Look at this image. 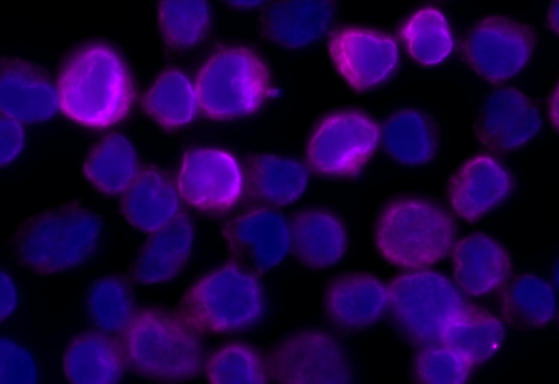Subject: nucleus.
I'll return each mask as SVG.
<instances>
[{
    "label": "nucleus",
    "instance_id": "1",
    "mask_svg": "<svg viewBox=\"0 0 559 384\" xmlns=\"http://www.w3.org/2000/svg\"><path fill=\"white\" fill-rule=\"evenodd\" d=\"M109 229L105 217L80 204H64L21 224L8 245L24 269L43 276L88 268L105 253Z\"/></svg>",
    "mask_w": 559,
    "mask_h": 384
},
{
    "label": "nucleus",
    "instance_id": "2",
    "mask_svg": "<svg viewBox=\"0 0 559 384\" xmlns=\"http://www.w3.org/2000/svg\"><path fill=\"white\" fill-rule=\"evenodd\" d=\"M59 106L72 121L95 129L110 127L127 117L134 85L120 53L103 41L75 49L58 79Z\"/></svg>",
    "mask_w": 559,
    "mask_h": 384
},
{
    "label": "nucleus",
    "instance_id": "3",
    "mask_svg": "<svg viewBox=\"0 0 559 384\" xmlns=\"http://www.w3.org/2000/svg\"><path fill=\"white\" fill-rule=\"evenodd\" d=\"M456 223L440 202L412 194L391 197L373 221L380 255L400 268L417 269L441 262L456 241Z\"/></svg>",
    "mask_w": 559,
    "mask_h": 384
},
{
    "label": "nucleus",
    "instance_id": "4",
    "mask_svg": "<svg viewBox=\"0 0 559 384\" xmlns=\"http://www.w3.org/2000/svg\"><path fill=\"white\" fill-rule=\"evenodd\" d=\"M267 308V290L260 274L236 262L193 283L182 297L180 312L198 331L233 334L260 324Z\"/></svg>",
    "mask_w": 559,
    "mask_h": 384
},
{
    "label": "nucleus",
    "instance_id": "5",
    "mask_svg": "<svg viewBox=\"0 0 559 384\" xmlns=\"http://www.w3.org/2000/svg\"><path fill=\"white\" fill-rule=\"evenodd\" d=\"M195 329L182 315L144 309L123 332L127 367L157 381H183L203 367V346Z\"/></svg>",
    "mask_w": 559,
    "mask_h": 384
},
{
    "label": "nucleus",
    "instance_id": "6",
    "mask_svg": "<svg viewBox=\"0 0 559 384\" xmlns=\"http://www.w3.org/2000/svg\"><path fill=\"white\" fill-rule=\"evenodd\" d=\"M195 92L203 113L214 120H234L257 112L272 93L264 59L242 45L223 46L201 67Z\"/></svg>",
    "mask_w": 559,
    "mask_h": 384
},
{
    "label": "nucleus",
    "instance_id": "7",
    "mask_svg": "<svg viewBox=\"0 0 559 384\" xmlns=\"http://www.w3.org/2000/svg\"><path fill=\"white\" fill-rule=\"evenodd\" d=\"M525 190L526 180L515 159L490 151L466 157L445 183L452 213L475 225H487L509 214Z\"/></svg>",
    "mask_w": 559,
    "mask_h": 384
},
{
    "label": "nucleus",
    "instance_id": "8",
    "mask_svg": "<svg viewBox=\"0 0 559 384\" xmlns=\"http://www.w3.org/2000/svg\"><path fill=\"white\" fill-rule=\"evenodd\" d=\"M467 304L455 280L437 271L405 272L389 285L392 322L416 345L440 343L444 328Z\"/></svg>",
    "mask_w": 559,
    "mask_h": 384
},
{
    "label": "nucleus",
    "instance_id": "9",
    "mask_svg": "<svg viewBox=\"0 0 559 384\" xmlns=\"http://www.w3.org/2000/svg\"><path fill=\"white\" fill-rule=\"evenodd\" d=\"M537 47L536 31L528 22L496 12L481 16L467 29L462 53L475 75L502 85L527 72Z\"/></svg>",
    "mask_w": 559,
    "mask_h": 384
},
{
    "label": "nucleus",
    "instance_id": "10",
    "mask_svg": "<svg viewBox=\"0 0 559 384\" xmlns=\"http://www.w3.org/2000/svg\"><path fill=\"white\" fill-rule=\"evenodd\" d=\"M474 131L487 151L515 158L543 145L550 123L547 112L527 92L499 85L478 103Z\"/></svg>",
    "mask_w": 559,
    "mask_h": 384
},
{
    "label": "nucleus",
    "instance_id": "11",
    "mask_svg": "<svg viewBox=\"0 0 559 384\" xmlns=\"http://www.w3.org/2000/svg\"><path fill=\"white\" fill-rule=\"evenodd\" d=\"M379 140V127L366 112L357 109L333 111L311 130L306 143V159L309 167L323 177L353 178L369 163Z\"/></svg>",
    "mask_w": 559,
    "mask_h": 384
},
{
    "label": "nucleus",
    "instance_id": "12",
    "mask_svg": "<svg viewBox=\"0 0 559 384\" xmlns=\"http://www.w3.org/2000/svg\"><path fill=\"white\" fill-rule=\"evenodd\" d=\"M270 376L278 383H350L353 357L332 333L302 328L285 335L271 349Z\"/></svg>",
    "mask_w": 559,
    "mask_h": 384
},
{
    "label": "nucleus",
    "instance_id": "13",
    "mask_svg": "<svg viewBox=\"0 0 559 384\" xmlns=\"http://www.w3.org/2000/svg\"><path fill=\"white\" fill-rule=\"evenodd\" d=\"M329 49L341 77L360 93L389 83L401 62L396 41L386 33L365 26L345 25L334 31Z\"/></svg>",
    "mask_w": 559,
    "mask_h": 384
},
{
    "label": "nucleus",
    "instance_id": "14",
    "mask_svg": "<svg viewBox=\"0 0 559 384\" xmlns=\"http://www.w3.org/2000/svg\"><path fill=\"white\" fill-rule=\"evenodd\" d=\"M384 153L406 170L428 171L444 158L448 137L439 115L424 105L408 104L390 111L380 128Z\"/></svg>",
    "mask_w": 559,
    "mask_h": 384
},
{
    "label": "nucleus",
    "instance_id": "15",
    "mask_svg": "<svg viewBox=\"0 0 559 384\" xmlns=\"http://www.w3.org/2000/svg\"><path fill=\"white\" fill-rule=\"evenodd\" d=\"M245 185L243 171L229 152L198 147L185 153L178 175V191L192 207L224 213L238 203Z\"/></svg>",
    "mask_w": 559,
    "mask_h": 384
},
{
    "label": "nucleus",
    "instance_id": "16",
    "mask_svg": "<svg viewBox=\"0 0 559 384\" xmlns=\"http://www.w3.org/2000/svg\"><path fill=\"white\" fill-rule=\"evenodd\" d=\"M341 13V0H271L261 16V32L273 48L300 53L332 35Z\"/></svg>",
    "mask_w": 559,
    "mask_h": 384
},
{
    "label": "nucleus",
    "instance_id": "17",
    "mask_svg": "<svg viewBox=\"0 0 559 384\" xmlns=\"http://www.w3.org/2000/svg\"><path fill=\"white\" fill-rule=\"evenodd\" d=\"M222 236L236 262L260 275L280 267L292 250L290 223L269 207L235 216Z\"/></svg>",
    "mask_w": 559,
    "mask_h": 384
},
{
    "label": "nucleus",
    "instance_id": "18",
    "mask_svg": "<svg viewBox=\"0 0 559 384\" xmlns=\"http://www.w3.org/2000/svg\"><path fill=\"white\" fill-rule=\"evenodd\" d=\"M451 260L455 283L474 298L499 291L514 272L508 243L488 229H475L456 239Z\"/></svg>",
    "mask_w": 559,
    "mask_h": 384
},
{
    "label": "nucleus",
    "instance_id": "19",
    "mask_svg": "<svg viewBox=\"0 0 559 384\" xmlns=\"http://www.w3.org/2000/svg\"><path fill=\"white\" fill-rule=\"evenodd\" d=\"M292 251L302 267L330 272L344 264L352 232L344 217L326 206H309L290 220Z\"/></svg>",
    "mask_w": 559,
    "mask_h": 384
},
{
    "label": "nucleus",
    "instance_id": "20",
    "mask_svg": "<svg viewBox=\"0 0 559 384\" xmlns=\"http://www.w3.org/2000/svg\"><path fill=\"white\" fill-rule=\"evenodd\" d=\"M322 309L333 326L347 332L366 331L389 311V286L369 273L340 274L326 283Z\"/></svg>",
    "mask_w": 559,
    "mask_h": 384
},
{
    "label": "nucleus",
    "instance_id": "21",
    "mask_svg": "<svg viewBox=\"0 0 559 384\" xmlns=\"http://www.w3.org/2000/svg\"><path fill=\"white\" fill-rule=\"evenodd\" d=\"M1 113L22 122H40L58 111V89L33 64L2 58L0 80Z\"/></svg>",
    "mask_w": 559,
    "mask_h": 384
},
{
    "label": "nucleus",
    "instance_id": "22",
    "mask_svg": "<svg viewBox=\"0 0 559 384\" xmlns=\"http://www.w3.org/2000/svg\"><path fill=\"white\" fill-rule=\"evenodd\" d=\"M191 217L180 212L166 226L153 232L140 249L132 277L141 285H159L177 277L189 263L195 243Z\"/></svg>",
    "mask_w": 559,
    "mask_h": 384
},
{
    "label": "nucleus",
    "instance_id": "23",
    "mask_svg": "<svg viewBox=\"0 0 559 384\" xmlns=\"http://www.w3.org/2000/svg\"><path fill=\"white\" fill-rule=\"evenodd\" d=\"M499 291L501 315L513 328L540 332L555 323L559 293L547 276L514 271Z\"/></svg>",
    "mask_w": 559,
    "mask_h": 384
},
{
    "label": "nucleus",
    "instance_id": "24",
    "mask_svg": "<svg viewBox=\"0 0 559 384\" xmlns=\"http://www.w3.org/2000/svg\"><path fill=\"white\" fill-rule=\"evenodd\" d=\"M121 213L133 228L153 233L180 213L179 191L162 170L146 167L124 191Z\"/></svg>",
    "mask_w": 559,
    "mask_h": 384
},
{
    "label": "nucleus",
    "instance_id": "25",
    "mask_svg": "<svg viewBox=\"0 0 559 384\" xmlns=\"http://www.w3.org/2000/svg\"><path fill=\"white\" fill-rule=\"evenodd\" d=\"M245 183L250 196L267 206H287L297 202L309 185V171L297 158L260 153L246 167Z\"/></svg>",
    "mask_w": 559,
    "mask_h": 384
},
{
    "label": "nucleus",
    "instance_id": "26",
    "mask_svg": "<svg viewBox=\"0 0 559 384\" xmlns=\"http://www.w3.org/2000/svg\"><path fill=\"white\" fill-rule=\"evenodd\" d=\"M503 317L467 304L444 328L440 343L460 352L474 368L490 362L507 341Z\"/></svg>",
    "mask_w": 559,
    "mask_h": 384
},
{
    "label": "nucleus",
    "instance_id": "27",
    "mask_svg": "<svg viewBox=\"0 0 559 384\" xmlns=\"http://www.w3.org/2000/svg\"><path fill=\"white\" fill-rule=\"evenodd\" d=\"M122 345L103 332H87L71 340L63 355V373L74 384H110L126 368Z\"/></svg>",
    "mask_w": 559,
    "mask_h": 384
},
{
    "label": "nucleus",
    "instance_id": "28",
    "mask_svg": "<svg viewBox=\"0 0 559 384\" xmlns=\"http://www.w3.org/2000/svg\"><path fill=\"white\" fill-rule=\"evenodd\" d=\"M400 34L408 56L420 67H439L454 51L455 40L450 22L435 7L426 5L413 11L403 22Z\"/></svg>",
    "mask_w": 559,
    "mask_h": 384
},
{
    "label": "nucleus",
    "instance_id": "29",
    "mask_svg": "<svg viewBox=\"0 0 559 384\" xmlns=\"http://www.w3.org/2000/svg\"><path fill=\"white\" fill-rule=\"evenodd\" d=\"M83 171L98 191L124 193L140 171L134 146L123 134L110 133L91 148Z\"/></svg>",
    "mask_w": 559,
    "mask_h": 384
},
{
    "label": "nucleus",
    "instance_id": "30",
    "mask_svg": "<svg viewBox=\"0 0 559 384\" xmlns=\"http://www.w3.org/2000/svg\"><path fill=\"white\" fill-rule=\"evenodd\" d=\"M145 112L159 125L175 129L197 116L199 100L190 79L180 70L169 69L158 75L143 97Z\"/></svg>",
    "mask_w": 559,
    "mask_h": 384
},
{
    "label": "nucleus",
    "instance_id": "31",
    "mask_svg": "<svg viewBox=\"0 0 559 384\" xmlns=\"http://www.w3.org/2000/svg\"><path fill=\"white\" fill-rule=\"evenodd\" d=\"M85 311L92 325L99 332H124L136 314L130 283L114 274L96 278L87 288Z\"/></svg>",
    "mask_w": 559,
    "mask_h": 384
},
{
    "label": "nucleus",
    "instance_id": "32",
    "mask_svg": "<svg viewBox=\"0 0 559 384\" xmlns=\"http://www.w3.org/2000/svg\"><path fill=\"white\" fill-rule=\"evenodd\" d=\"M157 20L165 44L183 51L209 36L214 11L210 0H158Z\"/></svg>",
    "mask_w": 559,
    "mask_h": 384
},
{
    "label": "nucleus",
    "instance_id": "33",
    "mask_svg": "<svg viewBox=\"0 0 559 384\" xmlns=\"http://www.w3.org/2000/svg\"><path fill=\"white\" fill-rule=\"evenodd\" d=\"M205 376L213 384H261L271 377L267 361L255 348L242 343L216 349L205 363Z\"/></svg>",
    "mask_w": 559,
    "mask_h": 384
},
{
    "label": "nucleus",
    "instance_id": "34",
    "mask_svg": "<svg viewBox=\"0 0 559 384\" xmlns=\"http://www.w3.org/2000/svg\"><path fill=\"white\" fill-rule=\"evenodd\" d=\"M474 367L456 350L442 344L424 345L412 362V376L418 383L463 384Z\"/></svg>",
    "mask_w": 559,
    "mask_h": 384
},
{
    "label": "nucleus",
    "instance_id": "35",
    "mask_svg": "<svg viewBox=\"0 0 559 384\" xmlns=\"http://www.w3.org/2000/svg\"><path fill=\"white\" fill-rule=\"evenodd\" d=\"M38 368L32 353L10 337L1 338L0 383H37Z\"/></svg>",
    "mask_w": 559,
    "mask_h": 384
},
{
    "label": "nucleus",
    "instance_id": "36",
    "mask_svg": "<svg viewBox=\"0 0 559 384\" xmlns=\"http://www.w3.org/2000/svg\"><path fill=\"white\" fill-rule=\"evenodd\" d=\"M24 130L20 121L1 116V152L0 164L4 167L14 161L24 147Z\"/></svg>",
    "mask_w": 559,
    "mask_h": 384
},
{
    "label": "nucleus",
    "instance_id": "37",
    "mask_svg": "<svg viewBox=\"0 0 559 384\" xmlns=\"http://www.w3.org/2000/svg\"><path fill=\"white\" fill-rule=\"evenodd\" d=\"M19 304V289L12 276L1 271V310L0 319L3 322L10 317Z\"/></svg>",
    "mask_w": 559,
    "mask_h": 384
},
{
    "label": "nucleus",
    "instance_id": "38",
    "mask_svg": "<svg viewBox=\"0 0 559 384\" xmlns=\"http://www.w3.org/2000/svg\"><path fill=\"white\" fill-rule=\"evenodd\" d=\"M546 112L550 128L559 137V77L549 91Z\"/></svg>",
    "mask_w": 559,
    "mask_h": 384
},
{
    "label": "nucleus",
    "instance_id": "39",
    "mask_svg": "<svg viewBox=\"0 0 559 384\" xmlns=\"http://www.w3.org/2000/svg\"><path fill=\"white\" fill-rule=\"evenodd\" d=\"M546 276L559 293V245L554 248L545 260Z\"/></svg>",
    "mask_w": 559,
    "mask_h": 384
},
{
    "label": "nucleus",
    "instance_id": "40",
    "mask_svg": "<svg viewBox=\"0 0 559 384\" xmlns=\"http://www.w3.org/2000/svg\"><path fill=\"white\" fill-rule=\"evenodd\" d=\"M227 7L239 12H250L265 7L271 0H222Z\"/></svg>",
    "mask_w": 559,
    "mask_h": 384
},
{
    "label": "nucleus",
    "instance_id": "41",
    "mask_svg": "<svg viewBox=\"0 0 559 384\" xmlns=\"http://www.w3.org/2000/svg\"><path fill=\"white\" fill-rule=\"evenodd\" d=\"M546 23L549 29L559 37V0H550L546 9Z\"/></svg>",
    "mask_w": 559,
    "mask_h": 384
},
{
    "label": "nucleus",
    "instance_id": "42",
    "mask_svg": "<svg viewBox=\"0 0 559 384\" xmlns=\"http://www.w3.org/2000/svg\"><path fill=\"white\" fill-rule=\"evenodd\" d=\"M439 1H453V0H439Z\"/></svg>",
    "mask_w": 559,
    "mask_h": 384
}]
</instances>
